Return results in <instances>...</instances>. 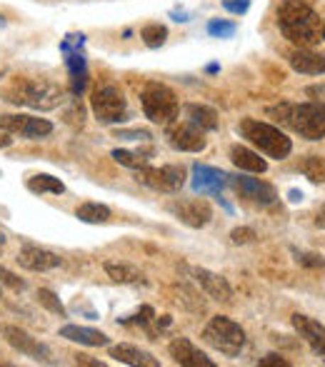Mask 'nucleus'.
Listing matches in <instances>:
<instances>
[{
  "label": "nucleus",
  "instance_id": "f257e3e1",
  "mask_svg": "<svg viewBox=\"0 0 325 367\" xmlns=\"http://www.w3.org/2000/svg\"><path fill=\"white\" fill-rule=\"evenodd\" d=\"M278 28L298 48H315L323 40L320 16L300 0H283L278 8Z\"/></svg>",
  "mask_w": 325,
  "mask_h": 367
},
{
  "label": "nucleus",
  "instance_id": "f03ea898",
  "mask_svg": "<svg viewBox=\"0 0 325 367\" xmlns=\"http://www.w3.org/2000/svg\"><path fill=\"white\" fill-rule=\"evenodd\" d=\"M268 115H275V120L288 125L293 133H298L305 140L325 138V103H280L275 108H268Z\"/></svg>",
  "mask_w": 325,
  "mask_h": 367
},
{
  "label": "nucleus",
  "instance_id": "7ed1b4c3",
  "mask_svg": "<svg viewBox=\"0 0 325 367\" xmlns=\"http://www.w3.org/2000/svg\"><path fill=\"white\" fill-rule=\"evenodd\" d=\"M6 100L33 110H53L63 103V90L41 78H16L6 88Z\"/></svg>",
  "mask_w": 325,
  "mask_h": 367
},
{
  "label": "nucleus",
  "instance_id": "20e7f679",
  "mask_svg": "<svg viewBox=\"0 0 325 367\" xmlns=\"http://www.w3.org/2000/svg\"><path fill=\"white\" fill-rule=\"evenodd\" d=\"M240 135L250 145H255L263 155L275 158V160H285L290 155V150H293V143H290L288 135L275 128V125L263 123V120L255 118L240 120Z\"/></svg>",
  "mask_w": 325,
  "mask_h": 367
},
{
  "label": "nucleus",
  "instance_id": "39448f33",
  "mask_svg": "<svg viewBox=\"0 0 325 367\" xmlns=\"http://www.w3.org/2000/svg\"><path fill=\"white\" fill-rule=\"evenodd\" d=\"M203 340H206L213 350L220 352V355L235 357L240 355V350L245 347V330H243L235 320H230V317L215 315L206 325V330H203Z\"/></svg>",
  "mask_w": 325,
  "mask_h": 367
},
{
  "label": "nucleus",
  "instance_id": "423d86ee",
  "mask_svg": "<svg viewBox=\"0 0 325 367\" xmlns=\"http://www.w3.org/2000/svg\"><path fill=\"white\" fill-rule=\"evenodd\" d=\"M140 105L150 123L171 125L178 118V98L171 88L160 83H148L140 93Z\"/></svg>",
  "mask_w": 325,
  "mask_h": 367
},
{
  "label": "nucleus",
  "instance_id": "0eeeda50",
  "mask_svg": "<svg viewBox=\"0 0 325 367\" xmlns=\"http://www.w3.org/2000/svg\"><path fill=\"white\" fill-rule=\"evenodd\" d=\"M90 108H93V115L98 118V123H105V125L120 123V120H125V115H128V103H125L123 90L110 83L93 90Z\"/></svg>",
  "mask_w": 325,
  "mask_h": 367
},
{
  "label": "nucleus",
  "instance_id": "6e6552de",
  "mask_svg": "<svg viewBox=\"0 0 325 367\" xmlns=\"http://www.w3.org/2000/svg\"><path fill=\"white\" fill-rule=\"evenodd\" d=\"M135 180L153 187L158 192H178L186 185V168L183 165H163V168H138Z\"/></svg>",
  "mask_w": 325,
  "mask_h": 367
},
{
  "label": "nucleus",
  "instance_id": "1a4fd4ad",
  "mask_svg": "<svg viewBox=\"0 0 325 367\" xmlns=\"http://www.w3.org/2000/svg\"><path fill=\"white\" fill-rule=\"evenodd\" d=\"M0 335L6 337L8 345L16 347V350L23 352V355L33 357V360H38V362H50V357H53L50 347H48L46 342L38 340V337H33L31 332L21 330V327H16V325H3L0 327Z\"/></svg>",
  "mask_w": 325,
  "mask_h": 367
},
{
  "label": "nucleus",
  "instance_id": "9d476101",
  "mask_svg": "<svg viewBox=\"0 0 325 367\" xmlns=\"http://www.w3.org/2000/svg\"><path fill=\"white\" fill-rule=\"evenodd\" d=\"M168 143L181 153H201L206 150V130H201L198 125H193L191 120H181L173 123L168 128Z\"/></svg>",
  "mask_w": 325,
  "mask_h": 367
},
{
  "label": "nucleus",
  "instance_id": "9b49d317",
  "mask_svg": "<svg viewBox=\"0 0 325 367\" xmlns=\"http://www.w3.org/2000/svg\"><path fill=\"white\" fill-rule=\"evenodd\" d=\"M168 210H171L181 223H186L188 228H206L213 217V207L208 205L206 200H201V197L173 200L171 205H168Z\"/></svg>",
  "mask_w": 325,
  "mask_h": 367
},
{
  "label": "nucleus",
  "instance_id": "f8f14e48",
  "mask_svg": "<svg viewBox=\"0 0 325 367\" xmlns=\"http://www.w3.org/2000/svg\"><path fill=\"white\" fill-rule=\"evenodd\" d=\"M3 125L13 135H21L28 140H41L53 133V123L46 118H33V115H0Z\"/></svg>",
  "mask_w": 325,
  "mask_h": 367
},
{
  "label": "nucleus",
  "instance_id": "ddd939ff",
  "mask_svg": "<svg viewBox=\"0 0 325 367\" xmlns=\"http://www.w3.org/2000/svg\"><path fill=\"white\" fill-rule=\"evenodd\" d=\"M228 182L235 187V192H240L243 197H248L253 202H260V205H273L278 192H275L273 185L258 180V177H248V175H228Z\"/></svg>",
  "mask_w": 325,
  "mask_h": 367
},
{
  "label": "nucleus",
  "instance_id": "4468645a",
  "mask_svg": "<svg viewBox=\"0 0 325 367\" xmlns=\"http://www.w3.org/2000/svg\"><path fill=\"white\" fill-rule=\"evenodd\" d=\"M16 263L26 270H33V273H48V270L60 268L63 260L58 258L55 253L46 248H38V245H26V248L18 253Z\"/></svg>",
  "mask_w": 325,
  "mask_h": 367
},
{
  "label": "nucleus",
  "instance_id": "2eb2a0df",
  "mask_svg": "<svg viewBox=\"0 0 325 367\" xmlns=\"http://www.w3.org/2000/svg\"><path fill=\"white\" fill-rule=\"evenodd\" d=\"M225 185H228V175L223 170L211 168V165H201V163L193 165V190L196 192L218 197Z\"/></svg>",
  "mask_w": 325,
  "mask_h": 367
},
{
  "label": "nucleus",
  "instance_id": "dca6fc26",
  "mask_svg": "<svg viewBox=\"0 0 325 367\" xmlns=\"http://www.w3.org/2000/svg\"><path fill=\"white\" fill-rule=\"evenodd\" d=\"M168 352H171L173 360L183 367H215V362H213L206 352L198 350L188 337H178V340H173L171 345H168Z\"/></svg>",
  "mask_w": 325,
  "mask_h": 367
},
{
  "label": "nucleus",
  "instance_id": "f3484780",
  "mask_svg": "<svg viewBox=\"0 0 325 367\" xmlns=\"http://www.w3.org/2000/svg\"><path fill=\"white\" fill-rule=\"evenodd\" d=\"M293 327L298 330V335L308 342L310 350H313L315 355L323 357V362H325V325H320V322L313 320V317L295 312V315H293Z\"/></svg>",
  "mask_w": 325,
  "mask_h": 367
},
{
  "label": "nucleus",
  "instance_id": "a211bd4d",
  "mask_svg": "<svg viewBox=\"0 0 325 367\" xmlns=\"http://www.w3.org/2000/svg\"><path fill=\"white\" fill-rule=\"evenodd\" d=\"M193 278L198 280V285L206 290V295H211L213 300H218V302L233 300V287L228 285V280L223 278V275H215L206 268H193Z\"/></svg>",
  "mask_w": 325,
  "mask_h": 367
},
{
  "label": "nucleus",
  "instance_id": "6ab92c4d",
  "mask_svg": "<svg viewBox=\"0 0 325 367\" xmlns=\"http://www.w3.org/2000/svg\"><path fill=\"white\" fill-rule=\"evenodd\" d=\"M110 357L115 362H123V365H133V367H158V357H153L148 350H140L135 345H128V342H120V345L110 347Z\"/></svg>",
  "mask_w": 325,
  "mask_h": 367
},
{
  "label": "nucleus",
  "instance_id": "aec40b11",
  "mask_svg": "<svg viewBox=\"0 0 325 367\" xmlns=\"http://www.w3.org/2000/svg\"><path fill=\"white\" fill-rule=\"evenodd\" d=\"M290 65L303 75H320V72H325V55L313 53L310 48H298L290 53Z\"/></svg>",
  "mask_w": 325,
  "mask_h": 367
},
{
  "label": "nucleus",
  "instance_id": "412c9836",
  "mask_svg": "<svg viewBox=\"0 0 325 367\" xmlns=\"http://www.w3.org/2000/svg\"><path fill=\"white\" fill-rule=\"evenodd\" d=\"M60 337H65V340H70V342H80V345H88V347H103L110 342V337L103 335L100 330L83 327V325H63Z\"/></svg>",
  "mask_w": 325,
  "mask_h": 367
},
{
  "label": "nucleus",
  "instance_id": "4be33fe9",
  "mask_svg": "<svg viewBox=\"0 0 325 367\" xmlns=\"http://www.w3.org/2000/svg\"><path fill=\"white\" fill-rule=\"evenodd\" d=\"M65 65L70 72V90L73 95H80L88 83V65H85V55L80 50L65 53Z\"/></svg>",
  "mask_w": 325,
  "mask_h": 367
},
{
  "label": "nucleus",
  "instance_id": "5701e85b",
  "mask_svg": "<svg viewBox=\"0 0 325 367\" xmlns=\"http://www.w3.org/2000/svg\"><path fill=\"white\" fill-rule=\"evenodd\" d=\"M230 160L238 170H245V172H265L268 170V163H265L258 153L248 150V148H243V145H233Z\"/></svg>",
  "mask_w": 325,
  "mask_h": 367
},
{
  "label": "nucleus",
  "instance_id": "b1692460",
  "mask_svg": "<svg viewBox=\"0 0 325 367\" xmlns=\"http://www.w3.org/2000/svg\"><path fill=\"white\" fill-rule=\"evenodd\" d=\"M105 273H108L110 280H115V283L120 285H135V283H143V273H140L135 265L130 263H118V260H108V263L103 265Z\"/></svg>",
  "mask_w": 325,
  "mask_h": 367
},
{
  "label": "nucleus",
  "instance_id": "393cba45",
  "mask_svg": "<svg viewBox=\"0 0 325 367\" xmlns=\"http://www.w3.org/2000/svg\"><path fill=\"white\" fill-rule=\"evenodd\" d=\"M186 120L198 125L201 130H215L218 128V113L208 105H186Z\"/></svg>",
  "mask_w": 325,
  "mask_h": 367
},
{
  "label": "nucleus",
  "instance_id": "a878e982",
  "mask_svg": "<svg viewBox=\"0 0 325 367\" xmlns=\"http://www.w3.org/2000/svg\"><path fill=\"white\" fill-rule=\"evenodd\" d=\"M78 220H83L88 225H100V223H108L110 220V207L108 205H100V202H83V205L75 210Z\"/></svg>",
  "mask_w": 325,
  "mask_h": 367
},
{
  "label": "nucleus",
  "instance_id": "bb28decb",
  "mask_svg": "<svg viewBox=\"0 0 325 367\" xmlns=\"http://www.w3.org/2000/svg\"><path fill=\"white\" fill-rule=\"evenodd\" d=\"M28 187H31L33 192H50V195H63L65 192V185H63L58 177L53 175H33L31 180H28Z\"/></svg>",
  "mask_w": 325,
  "mask_h": 367
},
{
  "label": "nucleus",
  "instance_id": "cd10ccee",
  "mask_svg": "<svg viewBox=\"0 0 325 367\" xmlns=\"http://www.w3.org/2000/svg\"><path fill=\"white\" fill-rule=\"evenodd\" d=\"M300 170L310 182H325V158L320 155H308L300 163Z\"/></svg>",
  "mask_w": 325,
  "mask_h": 367
},
{
  "label": "nucleus",
  "instance_id": "c85d7f7f",
  "mask_svg": "<svg viewBox=\"0 0 325 367\" xmlns=\"http://www.w3.org/2000/svg\"><path fill=\"white\" fill-rule=\"evenodd\" d=\"M140 38H143V43L148 48H160L168 38V28L160 26V23H150V26H145L140 31Z\"/></svg>",
  "mask_w": 325,
  "mask_h": 367
},
{
  "label": "nucleus",
  "instance_id": "c756f323",
  "mask_svg": "<svg viewBox=\"0 0 325 367\" xmlns=\"http://www.w3.org/2000/svg\"><path fill=\"white\" fill-rule=\"evenodd\" d=\"M113 155V160L118 163V165H125V168H130V170H138V168H143V165H148V158L143 155V153H130V150H113L110 153Z\"/></svg>",
  "mask_w": 325,
  "mask_h": 367
},
{
  "label": "nucleus",
  "instance_id": "7c9ffc66",
  "mask_svg": "<svg viewBox=\"0 0 325 367\" xmlns=\"http://www.w3.org/2000/svg\"><path fill=\"white\" fill-rule=\"evenodd\" d=\"M38 302H41L46 310H50L53 315H60V317H65V307H63V302H60V297L53 292V290H48V287H41L38 290Z\"/></svg>",
  "mask_w": 325,
  "mask_h": 367
},
{
  "label": "nucleus",
  "instance_id": "2f4dec72",
  "mask_svg": "<svg viewBox=\"0 0 325 367\" xmlns=\"http://www.w3.org/2000/svg\"><path fill=\"white\" fill-rule=\"evenodd\" d=\"M235 23L230 21H211L208 23V35L213 38H233L235 35Z\"/></svg>",
  "mask_w": 325,
  "mask_h": 367
},
{
  "label": "nucleus",
  "instance_id": "473e14b6",
  "mask_svg": "<svg viewBox=\"0 0 325 367\" xmlns=\"http://www.w3.org/2000/svg\"><path fill=\"white\" fill-rule=\"evenodd\" d=\"M0 283L8 285V287H11V290H16V292H21V290H26V283H23V280L18 278L16 273H11V270H8V268H3V265H0Z\"/></svg>",
  "mask_w": 325,
  "mask_h": 367
},
{
  "label": "nucleus",
  "instance_id": "72a5a7b5",
  "mask_svg": "<svg viewBox=\"0 0 325 367\" xmlns=\"http://www.w3.org/2000/svg\"><path fill=\"white\" fill-rule=\"evenodd\" d=\"M230 240H233V245H248L255 240V230L253 228H235L230 233Z\"/></svg>",
  "mask_w": 325,
  "mask_h": 367
},
{
  "label": "nucleus",
  "instance_id": "f704fd0d",
  "mask_svg": "<svg viewBox=\"0 0 325 367\" xmlns=\"http://www.w3.org/2000/svg\"><path fill=\"white\" fill-rule=\"evenodd\" d=\"M295 253V260H298L300 265H308V268H323L325 260L320 258V255H313V253H298V250H293Z\"/></svg>",
  "mask_w": 325,
  "mask_h": 367
},
{
  "label": "nucleus",
  "instance_id": "c9c22d12",
  "mask_svg": "<svg viewBox=\"0 0 325 367\" xmlns=\"http://www.w3.org/2000/svg\"><path fill=\"white\" fill-rule=\"evenodd\" d=\"M83 43H85V35H83V33H80V35H68L65 40L60 43V50H63V53L80 50V48H83Z\"/></svg>",
  "mask_w": 325,
  "mask_h": 367
},
{
  "label": "nucleus",
  "instance_id": "e433bc0d",
  "mask_svg": "<svg viewBox=\"0 0 325 367\" xmlns=\"http://www.w3.org/2000/svg\"><path fill=\"white\" fill-rule=\"evenodd\" d=\"M223 6H225V11L235 13V16H243V13H248L250 0H223Z\"/></svg>",
  "mask_w": 325,
  "mask_h": 367
},
{
  "label": "nucleus",
  "instance_id": "4c0bfd02",
  "mask_svg": "<svg viewBox=\"0 0 325 367\" xmlns=\"http://www.w3.org/2000/svg\"><path fill=\"white\" fill-rule=\"evenodd\" d=\"M115 138H120V140H148L150 133L148 130H118Z\"/></svg>",
  "mask_w": 325,
  "mask_h": 367
},
{
  "label": "nucleus",
  "instance_id": "58836bf2",
  "mask_svg": "<svg viewBox=\"0 0 325 367\" xmlns=\"http://www.w3.org/2000/svg\"><path fill=\"white\" fill-rule=\"evenodd\" d=\"M290 362L283 360L280 355H275V352H270V355H265L263 360H260V367H288Z\"/></svg>",
  "mask_w": 325,
  "mask_h": 367
},
{
  "label": "nucleus",
  "instance_id": "ea45409f",
  "mask_svg": "<svg viewBox=\"0 0 325 367\" xmlns=\"http://www.w3.org/2000/svg\"><path fill=\"white\" fill-rule=\"evenodd\" d=\"M11 145H13V133L3 125V120H0V150H6Z\"/></svg>",
  "mask_w": 325,
  "mask_h": 367
},
{
  "label": "nucleus",
  "instance_id": "a19ab883",
  "mask_svg": "<svg viewBox=\"0 0 325 367\" xmlns=\"http://www.w3.org/2000/svg\"><path fill=\"white\" fill-rule=\"evenodd\" d=\"M75 362H78V365H90V367H100V362H98V360H90L88 355H78V357H75Z\"/></svg>",
  "mask_w": 325,
  "mask_h": 367
},
{
  "label": "nucleus",
  "instance_id": "79ce46f5",
  "mask_svg": "<svg viewBox=\"0 0 325 367\" xmlns=\"http://www.w3.org/2000/svg\"><path fill=\"white\" fill-rule=\"evenodd\" d=\"M315 225H318V228H325V205L320 207L318 217H315Z\"/></svg>",
  "mask_w": 325,
  "mask_h": 367
},
{
  "label": "nucleus",
  "instance_id": "37998d69",
  "mask_svg": "<svg viewBox=\"0 0 325 367\" xmlns=\"http://www.w3.org/2000/svg\"><path fill=\"white\" fill-rule=\"evenodd\" d=\"M303 200V192H298V190H290V202H300Z\"/></svg>",
  "mask_w": 325,
  "mask_h": 367
},
{
  "label": "nucleus",
  "instance_id": "c03bdc74",
  "mask_svg": "<svg viewBox=\"0 0 325 367\" xmlns=\"http://www.w3.org/2000/svg\"><path fill=\"white\" fill-rule=\"evenodd\" d=\"M173 21H183V23H186L188 16H186V13H173Z\"/></svg>",
  "mask_w": 325,
  "mask_h": 367
},
{
  "label": "nucleus",
  "instance_id": "a18cd8bd",
  "mask_svg": "<svg viewBox=\"0 0 325 367\" xmlns=\"http://www.w3.org/2000/svg\"><path fill=\"white\" fill-rule=\"evenodd\" d=\"M3 243H6V238H3V235H0V248H3Z\"/></svg>",
  "mask_w": 325,
  "mask_h": 367
},
{
  "label": "nucleus",
  "instance_id": "49530a36",
  "mask_svg": "<svg viewBox=\"0 0 325 367\" xmlns=\"http://www.w3.org/2000/svg\"><path fill=\"white\" fill-rule=\"evenodd\" d=\"M323 40H325V21H323Z\"/></svg>",
  "mask_w": 325,
  "mask_h": 367
},
{
  "label": "nucleus",
  "instance_id": "de8ad7c7",
  "mask_svg": "<svg viewBox=\"0 0 325 367\" xmlns=\"http://www.w3.org/2000/svg\"><path fill=\"white\" fill-rule=\"evenodd\" d=\"M0 26H6V21H3V18H0Z\"/></svg>",
  "mask_w": 325,
  "mask_h": 367
}]
</instances>
